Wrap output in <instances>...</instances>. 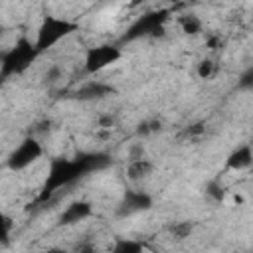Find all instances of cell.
Wrapping results in <instances>:
<instances>
[{"mask_svg": "<svg viewBox=\"0 0 253 253\" xmlns=\"http://www.w3.org/2000/svg\"><path fill=\"white\" fill-rule=\"evenodd\" d=\"M225 164H227L229 170H235V172L249 168V166L253 164V148H251V144H241V146H237V148L227 156V162H225Z\"/></svg>", "mask_w": 253, "mask_h": 253, "instance_id": "8992f818", "label": "cell"}, {"mask_svg": "<svg viewBox=\"0 0 253 253\" xmlns=\"http://www.w3.org/2000/svg\"><path fill=\"white\" fill-rule=\"evenodd\" d=\"M178 24H180V30L186 34V36H198L202 30H204V22L200 20V16L196 14H182L178 18Z\"/></svg>", "mask_w": 253, "mask_h": 253, "instance_id": "ba28073f", "label": "cell"}, {"mask_svg": "<svg viewBox=\"0 0 253 253\" xmlns=\"http://www.w3.org/2000/svg\"><path fill=\"white\" fill-rule=\"evenodd\" d=\"M219 43H221V38H219V36H210L208 42H206V45H208L210 49H217Z\"/></svg>", "mask_w": 253, "mask_h": 253, "instance_id": "44dd1931", "label": "cell"}, {"mask_svg": "<svg viewBox=\"0 0 253 253\" xmlns=\"http://www.w3.org/2000/svg\"><path fill=\"white\" fill-rule=\"evenodd\" d=\"M91 211H93V210H91V204H89V202H73V204H69V206L61 211L59 223H61V225L79 223V221H83L85 217H89Z\"/></svg>", "mask_w": 253, "mask_h": 253, "instance_id": "277c9868", "label": "cell"}, {"mask_svg": "<svg viewBox=\"0 0 253 253\" xmlns=\"http://www.w3.org/2000/svg\"><path fill=\"white\" fill-rule=\"evenodd\" d=\"M40 253H67V251L61 249V247H51V249H47V251H40Z\"/></svg>", "mask_w": 253, "mask_h": 253, "instance_id": "603a6c76", "label": "cell"}, {"mask_svg": "<svg viewBox=\"0 0 253 253\" xmlns=\"http://www.w3.org/2000/svg\"><path fill=\"white\" fill-rule=\"evenodd\" d=\"M208 194H210V196H213V198H215V200H219V202L223 200V192H221V190H219V186H215V184H210V186H208Z\"/></svg>", "mask_w": 253, "mask_h": 253, "instance_id": "ffe728a7", "label": "cell"}, {"mask_svg": "<svg viewBox=\"0 0 253 253\" xmlns=\"http://www.w3.org/2000/svg\"><path fill=\"white\" fill-rule=\"evenodd\" d=\"M192 231H194V223L192 221H176V223L170 225V235L174 239H178V241L188 239L192 235Z\"/></svg>", "mask_w": 253, "mask_h": 253, "instance_id": "30bf717a", "label": "cell"}, {"mask_svg": "<svg viewBox=\"0 0 253 253\" xmlns=\"http://www.w3.org/2000/svg\"><path fill=\"white\" fill-rule=\"evenodd\" d=\"M152 208V198L142 190H128L121 202V215H130L136 211H144Z\"/></svg>", "mask_w": 253, "mask_h": 253, "instance_id": "3957f363", "label": "cell"}, {"mask_svg": "<svg viewBox=\"0 0 253 253\" xmlns=\"http://www.w3.org/2000/svg\"><path fill=\"white\" fill-rule=\"evenodd\" d=\"M140 158H146L144 156V146H142V142H134L130 148H128V162H132V160H140Z\"/></svg>", "mask_w": 253, "mask_h": 253, "instance_id": "9a60e30c", "label": "cell"}, {"mask_svg": "<svg viewBox=\"0 0 253 253\" xmlns=\"http://www.w3.org/2000/svg\"><path fill=\"white\" fill-rule=\"evenodd\" d=\"M121 57V49L115 45H99V47H91L85 55V69L89 73H97L105 67H109L111 63H115Z\"/></svg>", "mask_w": 253, "mask_h": 253, "instance_id": "7a4b0ae2", "label": "cell"}, {"mask_svg": "<svg viewBox=\"0 0 253 253\" xmlns=\"http://www.w3.org/2000/svg\"><path fill=\"white\" fill-rule=\"evenodd\" d=\"M115 89L109 85V83H103V81H89L85 85H81L77 91H75V97L81 99V101H95V99H103L107 95H111Z\"/></svg>", "mask_w": 253, "mask_h": 253, "instance_id": "5b68a950", "label": "cell"}, {"mask_svg": "<svg viewBox=\"0 0 253 253\" xmlns=\"http://www.w3.org/2000/svg\"><path fill=\"white\" fill-rule=\"evenodd\" d=\"M237 87H239V89H245V91L253 89V65L247 67V69L239 75V79H237Z\"/></svg>", "mask_w": 253, "mask_h": 253, "instance_id": "5bb4252c", "label": "cell"}, {"mask_svg": "<svg viewBox=\"0 0 253 253\" xmlns=\"http://www.w3.org/2000/svg\"><path fill=\"white\" fill-rule=\"evenodd\" d=\"M49 128H51V121H49V119H43V121H40V123L34 125L32 134L38 136V134H42V132H49Z\"/></svg>", "mask_w": 253, "mask_h": 253, "instance_id": "e0dca14e", "label": "cell"}, {"mask_svg": "<svg viewBox=\"0 0 253 253\" xmlns=\"http://www.w3.org/2000/svg\"><path fill=\"white\" fill-rule=\"evenodd\" d=\"M204 132H206V123H202V121H198V123H194V125H190L186 128V134L188 136H200Z\"/></svg>", "mask_w": 253, "mask_h": 253, "instance_id": "ac0fdd59", "label": "cell"}, {"mask_svg": "<svg viewBox=\"0 0 253 253\" xmlns=\"http://www.w3.org/2000/svg\"><path fill=\"white\" fill-rule=\"evenodd\" d=\"M152 134V128H150V121H142V123H138L136 125V136H140V138H146V136H150Z\"/></svg>", "mask_w": 253, "mask_h": 253, "instance_id": "d6986e66", "label": "cell"}, {"mask_svg": "<svg viewBox=\"0 0 253 253\" xmlns=\"http://www.w3.org/2000/svg\"><path fill=\"white\" fill-rule=\"evenodd\" d=\"M196 73L200 79H211L215 75V61L213 59H202L196 67Z\"/></svg>", "mask_w": 253, "mask_h": 253, "instance_id": "8fae6325", "label": "cell"}, {"mask_svg": "<svg viewBox=\"0 0 253 253\" xmlns=\"http://www.w3.org/2000/svg\"><path fill=\"white\" fill-rule=\"evenodd\" d=\"M111 253H142V243L134 241V239H119Z\"/></svg>", "mask_w": 253, "mask_h": 253, "instance_id": "9c48e42d", "label": "cell"}, {"mask_svg": "<svg viewBox=\"0 0 253 253\" xmlns=\"http://www.w3.org/2000/svg\"><path fill=\"white\" fill-rule=\"evenodd\" d=\"M150 128H152V132H156V130L162 128V123L160 121H150Z\"/></svg>", "mask_w": 253, "mask_h": 253, "instance_id": "7402d4cb", "label": "cell"}, {"mask_svg": "<svg viewBox=\"0 0 253 253\" xmlns=\"http://www.w3.org/2000/svg\"><path fill=\"white\" fill-rule=\"evenodd\" d=\"M75 253H97V245L91 239H83L75 245Z\"/></svg>", "mask_w": 253, "mask_h": 253, "instance_id": "2e32d148", "label": "cell"}, {"mask_svg": "<svg viewBox=\"0 0 253 253\" xmlns=\"http://www.w3.org/2000/svg\"><path fill=\"white\" fill-rule=\"evenodd\" d=\"M42 152H43V148H42L40 140H38L36 136H26V138L10 152V156H8V160H6V166H8L10 170H24V168H28L30 164H34V162L42 156Z\"/></svg>", "mask_w": 253, "mask_h": 253, "instance_id": "6da1fadb", "label": "cell"}, {"mask_svg": "<svg viewBox=\"0 0 253 253\" xmlns=\"http://www.w3.org/2000/svg\"><path fill=\"white\" fill-rule=\"evenodd\" d=\"M154 172V164L148 158H140V160H132L126 164V178L130 182H142L146 180L150 174Z\"/></svg>", "mask_w": 253, "mask_h": 253, "instance_id": "52a82bcc", "label": "cell"}, {"mask_svg": "<svg viewBox=\"0 0 253 253\" xmlns=\"http://www.w3.org/2000/svg\"><path fill=\"white\" fill-rule=\"evenodd\" d=\"M95 123H97V128H101V130H111V128L115 126V123H117V117H115L113 113H99Z\"/></svg>", "mask_w": 253, "mask_h": 253, "instance_id": "4fadbf2b", "label": "cell"}, {"mask_svg": "<svg viewBox=\"0 0 253 253\" xmlns=\"http://www.w3.org/2000/svg\"><path fill=\"white\" fill-rule=\"evenodd\" d=\"M61 77H63V67L57 65V63L49 65V67L45 69V73H43V81H45L47 85H55V83H59Z\"/></svg>", "mask_w": 253, "mask_h": 253, "instance_id": "7c38bea8", "label": "cell"}, {"mask_svg": "<svg viewBox=\"0 0 253 253\" xmlns=\"http://www.w3.org/2000/svg\"><path fill=\"white\" fill-rule=\"evenodd\" d=\"M233 204H243V198L239 194H233Z\"/></svg>", "mask_w": 253, "mask_h": 253, "instance_id": "cb8c5ba5", "label": "cell"}]
</instances>
